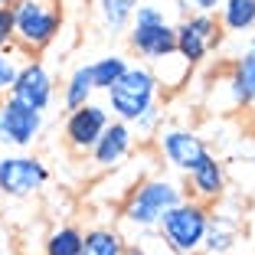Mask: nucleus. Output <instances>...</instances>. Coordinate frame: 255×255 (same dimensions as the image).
<instances>
[{
  "label": "nucleus",
  "mask_w": 255,
  "mask_h": 255,
  "mask_svg": "<svg viewBox=\"0 0 255 255\" xmlns=\"http://www.w3.org/2000/svg\"><path fill=\"white\" fill-rule=\"evenodd\" d=\"M239 242V216L210 210V223H206V236H203L200 255H226L233 252V246Z\"/></svg>",
  "instance_id": "2eb2a0df"
},
{
  "label": "nucleus",
  "mask_w": 255,
  "mask_h": 255,
  "mask_svg": "<svg viewBox=\"0 0 255 255\" xmlns=\"http://www.w3.org/2000/svg\"><path fill=\"white\" fill-rule=\"evenodd\" d=\"M112 121V112L108 105H98V102H85V105L72 108L66 118V128H62V134H66V144L75 150V154H89L95 147V141L102 137V131L108 128Z\"/></svg>",
  "instance_id": "1a4fd4ad"
},
{
  "label": "nucleus",
  "mask_w": 255,
  "mask_h": 255,
  "mask_svg": "<svg viewBox=\"0 0 255 255\" xmlns=\"http://www.w3.org/2000/svg\"><path fill=\"white\" fill-rule=\"evenodd\" d=\"M177 33V56L190 69L203 66L206 56L223 43V26L213 13H183L180 23H173Z\"/></svg>",
  "instance_id": "423d86ee"
},
{
  "label": "nucleus",
  "mask_w": 255,
  "mask_h": 255,
  "mask_svg": "<svg viewBox=\"0 0 255 255\" xmlns=\"http://www.w3.org/2000/svg\"><path fill=\"white\" fill-rule=\"evenodd\" d=\"M137 3H141V0H95V16H98V23H102V30L112 33V36L125 33Z\"/></svg>",
  "instance_id": "f3484780"
},
{
  "label": "nucleus",
  "mask_w": 255,
  "mask_h": 255,
  "mask_svg": "<svg viewBox=\"0 0 255 255\" xmlns=\"http://www.w3.org/2000/svg\"><path fill=\"white\" fill-rule=\"evenodd\" d=\"M3 98H7V95H0V105H3Z\"/></svg>",
  "instance_id": "cd10ccee"
},
{
  "label": "nucleus",
  "mask_w": 255,
  "mask_h": 255,
  "mask_svg": "<svg viewBox=\"0 0 255 255\" xmlns=\"http://www.w3.org/2000/svg\"><path fill=\"white\" fill-rule=\"evenodd\" d=\"M10 3H13V0H0V7H10Z\"/></svg>",
  "instance_id": "bb28decb"
},
{
  "label": "nucleus",
  "mask_w": 255,
  "mask_h": 255,
  "mask_svg": "<svg viewBox=\"0 0 255 255\" xmlns=\"http://www.w3.org/2000/svg\"><path fill=\"white\" fill-rule=\"evenodd\" d=\"M187 196L180 180L173 177H147L144 183H137L125 200V210H121V219H125L131 229H157L160 216H164L170 206Z\"/></svg>",
  "instance_id": "20e7f679"
},
{
  "label": "nucleus",
  "mask_w": 255,
  "mask_h": 255,
  "mask_svg": "<svg viewBox=\"0 0 255 255\" xmlns=\"http://www.w3.org/2000/svg\"><path fill=\"white\" fill-rule=\"evenodd\" d=\"M79 249H82L79 226H56L43 242V255H79Z\"/></svg>",
  "instance_id": "412c9836"
},
{
  "label": "nucleus",
  "mask_w": 255,
  "mask_h": 255,
  "mask_svg": "<svg viewBox=\"0 0 255 255\" xmlns=\"http://www.w3.org/2000/svg\"><path fill=\"white\" fill-rule=\"evenodd\" d=\"M89 69H92V82H95V92H108L115 82H118V75L128 69V59H125L121 53H108V56H102V59L89 62Z\"/></svg>",
  "instance_id": "aec40b11"
},
{
  "label": "nucleus",
  "mask_w": 255,
  "mask_h": 255,
  "mask_svg": "<svg viewBox=\"0 0 255 255\" xmlns=\"http://www.w3.org/2000/svg\"><path fill=\"white\" fill-rule=\"evenodd\" d=\"M13 46L23 56H39L62 33V0H13Z\"/></svg>",
  "instance_id": "f257e3e1"
},
{
  "label": "nucleus",
  "mask_w": 255,
  "mask_h": 255,
  "mask_svg": "<svg viewBox=\"0 0 255 255\" xmlns=\"http://www.w3.org/2000/svg\"><path fill=\"white\" fill-rule=\"evenodd\" d=\"M92 95H95L92 69H89V62H82V66H75L72 72H69L66 85H62V105H66V112H72V108L92 102Z\"/></svg>",
  "instance_id": "a211bd4d"
},
{
  "label": "nucleus",
  "mask_w": 255,
  "mask_h": 255,
  "mask_svg": "<svg viewBox=\"0 0 255 255\" xmlns=\"http://www.w3.org/2000/svg\"><path fill=\"white\" fill-rule=\"evenodd\" d=\"M108 112L112 118H121L128 125H134L141 115H147L150 108H157L160 102V82L150 66H131L118 75V82L105 92Z\"/></svg>",
  "instance_id": "7ed1b4c3"
},
{
  "label": "nucleus",
  "mask_w": 255,
  "mask_h": 255,
  "mask_svg": "<svg viewBox=\"0 0 255 255\" xmlns=\"http://www.w3.org/2000/svg\"><path fill=\"white\" fill-rule=\"evenodd\" d=\"M23 59H26V56H23L16 46L0 49V95H10L16 75H20V69H23Z\"/></svg>",
  "instance_id": "4be33fe9"
},
{
  "label": "nucleus",
  "mask_w": 255,
  "mask_h": 255,
  "mask_svg": "<svg viewBox=\"0 0 255 255\" xmlns=\"http://www.w3.org/2000/svg\"><path fill=\"white\" fill-rule=\"evenodd\" d=\"M121 255H144V252L137 246H125V252H121Z\"/></svg>",
  "instance_id": "a878e982"
},
{
  "label": "nucleus",
  "mask_w": 255,
  "mask_h": 255,
  "mask_svg": "<svg viewBox=\"0 0 255 255\" xmlns=\"http://www.w3.org/2000/svg\"><path fill=\"white\" fill-rule=\"evenodd\" d=\"M125 33L131 53H137L147 62H157L164 56L177 53V33H173V23L160 0H141L131 13V23H128Z\"/></svg>",
  "instance_id": "f03ea898"
},
{
  "label": "nucleus",
  "mask_w": 255,
  "mask_h": 255,
  "mask_svg": "<svg viewBox=\"0 0 255 255\" xmlns=\"http://www.w3.org/2000/svg\"><path fill=\"white\" fill-rule=\"evenodd\" d=\"M131 147H134V131H131V125L121 121V118H112L89 154H92V164L95 167L112 170V167H118L121 160L131 154Z\"/></svg>",
  "instance_id": "ddd939ff"
},
{
  "label": "nucleus",
  "mask_w": 255,
  "mask_h": 255,
  "mask_svg": "<svg viewBox=\"0 0 255 255\" xmlns=\"http://www.w3.org/2000/svg\"><path fill=\"white\" fill-rule=\"evenodd\" d=\"M180 3L183 13H219V7H223V0H177Z\"/></svg>",
  "instance_id": "5701e85b"
},
{
  "label": "nucleus",
  "mask_w": 255,
  "mask_h": 255,
  "mask_svg": "<svg viewBox=\"0 0 255 255\" xmlns=\"http://www.w3.org/2000/svg\"><path fill=\"white\" fill-rule=\"evenodd\" d=\"M121 252H125V236H121L118 229L98 226V229L82 233V249H79V255H121Z\"/></svg>",
  "instance_id": "6ab92c4d"
},
{
  "label": "nucleus",
  "mask_w": 255,
  "mask_h": 255,
  "mask_svg": "<svg viewBox=\"0 0 255 255\" xmlns=\"http://www.w3.org/2000/svg\"><path fill=\"white\" fill-rule=\"evenodd\" d=\"M206 223H210V203L183 196L177 206H170L160 216L157 229H160L164 246L173 255H200L203 236H206Z\"/></svg>",
  "instance_id": "39448f33"
},
{
  "label": "nucleus",
  "mask_w": 255,
  "mask_h": 255,
  "mask_svg": "<svg viewBox=\"0 0 255 255\" xmlns=\"http://www.w3.org/2000/svg\"><path fill=\"white\" fill-rule=\"evenodd\" d=\"M10 98L36 108V112H46L56 98V75L46 69V62L30 56V59H23V69L16 75L13 89H10Z\"/></svg>",
  "instance_id": "9d476101"
},
{
  "label": "nucleus",
  "mask_w": 255,
  "mask_h": 255,
  "mask_svg": "<svg viewBox=\"0 0 255 255\" xmlns=\"http://www.w3.org/2000/svg\"><path fill=\"white\" fill-rule=\"evenodd\" d=\"M49 183V167L33 154H3L0 157V196L30 200Z\"/></svg>",
  "instance_id": "0eeeda50"
},
{
  "label": "nucleus",
  "mask_w": 255,
  "mask_h": 255,
  "mask_svg": "<svg viewBox=\"0 0 255 255\" xmlns=\"http://www.w3.org/2000/svg\"><path fill=\"white\" fill-rule=\"evenodd\" d=\"M43 134V112L23 105L16 98H3L0 105V144L3 147H33Z\"/></svg>",
  "instance_id": "6e6552de"
},
{
  "label": "nucleus",
  "mask_w": 255,
  "mask_h": 255,
  "mask_svg": "<svg viewBox=\"0 0 255 255\" xmlns=\"http://www.w3.org/2000/svg\"><path fill=\"white\" fill-rule=\"evenodd\" d=\"M13 46V13L10 7H0V49Z\"/></svg>",
  "instance_id": "b1692460"
},
{
  "label": "nucleus",
  "mask_w": 255,
  "mask_h": 255,
  "mask_svg": "<svg viewBox=\"0 0 255 255\" xmlns=\"http://www.w3.org/2000/svg\"><path fill=\"white\" fill-rule=\"evenodd\" d=\"M0 255H10V236L3 229V219H0Z\"/></svg>",
  "instance_id": "393cba45"
},
{
  "label": "nucleus",
  "mask_w": 255,
  "mask_h": 255,
  "mask_svg": "<svg viewBox=\"0 0 255 255\" xmlns=\"http://www.w3.org/2000/svg\"><path fill=\"white\" fill-rule=\"evenodd\" d=\"M154 137H157L160 157H164L173 170H180V173H187L190 167L210 150L206 141H203L196 131H190V128H167V131H157Z\"/></svg>",
  "instance_id": "9b49d317"
},
{
  "label": "nucleus",
  "mask_w": 255,
  "mask_h": 255,
  "mask_svg": "<svg viewBox=\"0 0 255 255\" xmlns=\"http://www.w3.org/2000/svg\"><path fill=\"white\" fill-rule=\"evenodd\" d=\"M226 92L236 108H255V39L226 69Z\"/></svg>",
  "instance_id": "4468645a"
},
{
  "label": "nucleus",
  "mask_w": 255,
  "mask_h": 255,
  "mask_svg": "<svg viewBox=\"0 0 255 255\" xmlns=\"http://www.w3.org/2000/svg\"><path fill=\"white\" fill-rule=\"evenodd\" d=\"M183 177H187V187H190L187 193L193 196V200H203V203H219L226 196V187H229L226 164L213 154V150H206Z\"/></svg>",
  "instance_id": "f8f14e48"
},
{
  "label": "nucleus",
  "mask_w": 255,
  "mask_h": 255,
  "mask_svg": "<svg viewBox=\"0 0 255 255\" xmlns=\"http://www.w3.org/2000/svg\"><path fill=\"white\" fill-rule=\"evenodd\" d=\"M219 26L226 33H252L255 30V0H223V7H219Z\"/></svg>",
  "instance_id": "dca6fc26"
}]
</instances>
